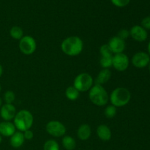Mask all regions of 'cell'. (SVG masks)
Here are the masks:
<instances>
[{"label":"cell","mask_w":150,"mask_h":150,"mask_svg":"<svg viewBox=\"0 0 150 150\" xmlns=\"http://www.w3.org/2000/svg\"><path fill=\"white\" fill-rule=\"evenodd\" d=\"M83 40L78 36H70L65 38L61 43V50L69 57H76L82 52Z\"/></svg>","instance_id":"6da1fadb"},{"label":"cell","mask_w":150,"mask_h":150,"mask_svg":"<svg viewBox=\"0 0 150 150\" xmlns=\"http://www.w3.org/2000/svg\"><path fill=\"white\" fill-rule=\"evenodd\" d=\"M34 123V117L32 113L26 109H23L16 113L13 124L16 126L18 131L24 132L27 130H30Z\"/></svg>","instance_id":"7a4b0ae2"},{"label":"cell","mask_w":150,"mask_h":150,"mask_svg":"<svg viewBox=\"0 0 150 150\" xmlns=\"http://www.w3.org/2000/svg\"><path fill=\"white\" fill-rule=\"evenodd\" d=\"M89 98L97 106H104L109 101V95L106 89L99 84H95L89 89Z\"/></svg>","instance_id":"3957f363"},{"label":"cell","mask_w":150,"mask_h":150,"mask_svg":"<svg viewBox=\"0 0 150 150\" xmlns=\"http://www.w3.org/2000/svg\"><path fill=\"white\" fill-rule=\"evenodd\" d=\"M131 99L130 92L125 87H117L111 92L109 96V100L111 105L116 108L125 106Z\"/></svg>","instance_id":"277c9868"},{"label":"cell","mask_w":150,"mask_h":150,"mask_svg":"<svg viewBox=\"0 0 150 150\" xmlns=\"http://www.w3.org/2000/svg\"><path fill=\"white\" fill-rule=\"evenodd\" d=\"M93 84L92 76L87 73H81L75 78L73 86L80 92H85L89 91Z\"/></svg>","instance_id":"5b68a950"},{"label":"cell","mask_w":150,"mask_h":150,"mask_svg":"<svg viewBox=\"0 0 150 150\" xmlns=\"http://www.w3.org/2000/svg\"><path fill=\"white\" fill-rule=\"evenodd\" d=\"M19 49L24 55H32L37 49V42L35 38L29 35L23 36L19 40Z\"/></svg>","instance_id":"8992f818"},{"label":"cell","mask_w":150,"mask_h":150,"mask_svg":"<svg viewBox=\"0 0 150 150\" xmlns=\"http://www.w3.org/2000/svg\"><path fill=\"white\" fill-rule=\"evenodd\" d=\"M45 130L51 136L55 138L62 137L65 135L66 127L61 122L57 120H51L45 125Z\"/></svg>","instance_id":"52a82bcc"},{"label":"cell","mask_w":150,"mask_h":150,"mask_svg":"<svg viewBox=\"0 0 150 150\" xmlns=\"http://www.w3.org/2000/svg\"><path fill=\"white\" fill-rule=\"evenodd\" d=\"M100 53L101 55L100 64L103 69H109V67H112V60L114 55L110 50L108 44H104L101 45L100 48Z\"/></svg>","instance_id":"ba28073f"},{"label":"cell","mask_w":150,"mask_h":150,"mask_svg":"<svg viewBox=\"0 0 150 150\" xmlns=\"http://www.w3.org/2000/svg\"><path fill=\"white\" fill-rule=\"evenodd\" d=\"M130 59L124 53L114 54L113 56L112 67L119 72H124L128 68Z\"/></svg>","instance_id":"9c48e42d"},{"label":"cell","mask_w":150,"mask_h":150,"mask_svg":"<svg viewBox=\"0 0 150 150\" xmlns=\"http://www.w3.org/2000/svg\"><path fill=\"white\" fill-rule=\"evenodd\" d=\"M150 62V57L148 53L139 51L136 53L131 59V63L136 68H144L148 66Z\"/></svg>","instance_id":"30bf717a"},{"label":"cell","mask_w":150,"mask_h":150,"mask_svg":"<svg viewBox=\"0 0 150 150\" xmlns=\"http://www.w3.org/2000/svg\"><path fill=\"white\" fill-rule=\"evenodd\" d=\"M107 44L113 54L123 53L126 48L125 40L121 39L118 36H114L111 38Z\"/></svg>","instance_id":"8fae6325"},{"label":"cell","mask_w":150,"mask_h":150,"mask_svg":"<svg viewBox=\"0 0 150 150\" xmlns=\"http://www.w3.org/2000/svg\"><path fill=\"white\" fill-rule=\"evenodd\" d=\"M130 36L137 42H144L148 38V33L142 26L135 25L130 29Z\"/></svg>","instance_id":"7c38bea8"},{"label":"cell","mask_w":150,"mask_h":150,"mask_svg":"<svg viewBox=\"0 0 150 150\" xmlns=\"http://www.w3.org/2000/svg\"><path fill=\"white\" fill-rule=\"evenodd\" d=\"M16 108L13 104L5 103L2 105L0 110V116L4 121H9L13 120L16 114Z\"/></svg>","instance_id":"4fadbf2b"},{"label":"cell","mask_w":150,"mask_h":150,"mask_svg":"<svg viewBox=\"0 0 150 150\" xmlns=\"http://www.w3.org/2000/svg\"><path fill=\"white\" fill-rule=\"evenodd\" d=\"M16 132V127L13 122L4 121L0 122V135L4 137H11Z\"/></svg>","instance_id":"5bb4252c"},{"label":"cell","mask_w":150,"mask_h":150,"mask_svg":"<svg viewBox=\"0 0 150 150\" xmlns=\"http://www.w3.org/2000/svg\"><path fill=\"white\" fill-rule=\"evenodd\" d=\"M97 136L103 142H108L111 140L112 133L111 129L106 125H100L97 127Z\"/></svg>","instance_id":"9a60e30c"},{"label":"cell","mask_w":150,"mask_h":150,"mask_svg":"<svg viewBox=\"0 0 150 150\" xmlns=\"http://www.w3.org/2000/svg\"><path fill=\"white\" fill-rule=\"evenodd\" d=\"M25 142L23 133L21 131H16L13 136L10 137V144L12 147L15 149H18Z\"/></svg>","instance_id":"2e32d148"},{"label":"cell","mask_w":150,"mask_h":150,"mask_svg":"<svg viewBox=\"0 0 150 150\" xmlns=\"http://www.w3.org/2000/svg\"><path fill=\"white\" fill-rule=\"evenodd\" d=\"M92 134L91 127L87 124H83L79 126L77 130V136L80 140L86 141L90 138Z\"/></svg>","instance_id":"e0dca14e"},{"label":"cell","mask_w":150,"mask_h":150,"mask_svg":"<svg viewBox=\"0 0 150 150\" xmlns=\"http://www.w3.org/2000/svg\"><path fill=\"white\" fill-rule=\"evenodd\" d=\"M111 71L109 69H103L98 73L95 80V84L102 85L107 83L111 79Z\"/></svg>","instance_id":"ac0fdd59"},{"label":"cell","mask_w":150,"mask_h":150,"mask_svg":"<svg viewBox=\"0 0 150 150\" xmlns=\"http://www.w3.org/2000/svg\"><path fill=\"white\" fill-rule=\"evenodd\" d=\"M63 147L66 150H74L76 147V142L72 136H64L62 140Z\"/></svg>","instance_id":"d6986e66"},{"label":"cell","mask_w":150,"mask_h":150,"mask_svg":"<svg viewBox=\"0 0 150 150\" xmlns=\"http://www.w3.org/2000/svg\"><path fill=\"white\" fill-rule=\"evenodd\" d=\"M80 92L73 86H70L66 89L65 96L69 100L75 101L79 98Z\"/></svg>","instance_id":"ffe728a7"},{"label":"cell","mask_w":150,"mask_h":150,"mask_svg":"<svg viewBox=\"0 0 150 150\" xmlns=\"http://www.w3.org/2000/svg\"><path fill=\"white\" fill-rule=\"evenodd\" d=\"M10 35L12 38L20 40L23 37V31L21 27L18 26H14L10 29Z\"/></svg>","instance_id":"44dd1931"},{"label":"cell","mask_w":150,"mask_h":150,"mask_svg":"<svg viewBox=\"0 0 150 150\" xmlns=\"http://www.w3.org/2000/svg\"><path fill=\"white\" fill-rule=\"evenodd\" d=\"M59 145L54 139L46 141L43 145V150H59Z\"/></svg>","instance_id":"7402d4cb"},{"label":"cell","mask_w":150,"mask_h":150,"mask_svg":"<svg viewBox=\"0 0 150 150\" xmlns=\"http://www.w3.org/2000/svg\"><path fill=\"white\" fill-rule=\"evenodd\" d=\"M104 114L108 119H112L117 114V108L113 105H108L105 107Z\"/></svg>","instance_id":"603a6c76"},{"label":"cell","mask_w":150,"mask_h":150,"mask_svg":"<svg viewBox=\"0 0 150 150\" xmlns=\"http://www.w3.org/2000/svg\"><path fill=\"white\" fill-rule=\"evenodd\" d=\"M4 100L6 103L13 104V103L16 100V95H15L14 92L11 90L7 91L4 95Z\"/></svg>","instance_id":"cb8c5ba5"},{"label":"cell","mask_w":150,"mask_h":150,"mask_svg":"<svg viewBox=\"0 0 150 150\" xmlns=\"http://www.w3.org/2000/svg\"><path fill=\"white\" fill-rule=\"evenodd\" d=\"M112 4L117 7H125L130 3V0H111Z\"/></svg>","instance_id":"d4e9b609"},{"label":"cell","mask_w":150,"mask_h":150,"mask_svg":"<svg viewBox=\"0 0 150 150\" xmlns=\"http://www.w3.org/2000/svg\"><path fill=\"white\" fill-rule=\"evenodd\" d=\"M117 36H118L120 38H121V39L125 40L126 39H127V38L130 37V31L127 30V29H120V30L118 32Z\"/></svg>","instance_id":"484cf974"},{"label":"cell","mask_w":150,"mask_h":150,"mask_svg":"<svg viewBox=\"0 0 150 150\" xmlns=\"http://www.w3.org/2000/svg\"><path fill=\"white\" fill-rule=\"evenodd\" d=\"M141 26L146 31L150 30V16H146L142 19L141 22Z\"/></svg>","instance_id":"4316f807"},{"label":"cell","mask_w":150,"mask_h":150,"mask_svg":"<svg viewBox=\"0 0 150 150\" xmlns=\"http://www.w3.org/2000/svg\"><path fill=\"white\" fill-rule=\"evenodd\" d=\"M23 136H24L25 140L30 141L34 138V133L32 130H26V131L23 132Z\"/></svg>","instance_id":"83f0119b"},{"label":"cell","mask_w":150,"mask_h":150,"mask_svg":"<svg viewBox=\"0 0 150 150\" xmlns=\"http://www.w3.org/2000/svg\"><path fill=\"white\" fill-rule=\"evenodd\" d=\"M2 74H3V67L2 66H1V64H0V77L2 76Z\"/></svg>","instance_id":"f1b7e54d"},{"label":"cell","mask_w":150,"mask_h":150,"mask_svg":"<svg viewBox=\"0 0 150 150\" xmlns=\"http://www.w3.org/2000/svg\"><path fill=\"white\" fill-rule=\"evenodd\" d=\"M147 51H148V54H149V57H150V40H149V43H148V45H147Z\"/></svg>","instance_id":"f546056e"},{"label":"cell","mask_w":150,"mask_h":150,"mask_svg":"<svg viewBox=\"0 0 150 150\" xmlns=\"http://www.w3.org/2000/svg\"><path fill=\"white\" fill-rule=\"evenodd\" d=\"M1 105H2V100L0 98V107H1Z\"/></svg>","instance_id":"4dcf8cb0"},{"label":"cell","mask_w":150,"mask_h":150,"mask_svg":"<svg viewBox=\"0 0 150 150\" xmlns=\"http://www.w3.org/2000/svg\"><path fill=\"white\" fill-rule=\"evenodd\" d=\"M1 142H2V138H1V136L0 135V144L1 143Z\"/></svg>","instance_id":"1f68e13d"},{"label":"cell","mask_w":150,"mask_h":150,"mask_svg":"<svg viewBox=\"0 0 150 150\" xmlns=\"http://www.w3.org/2000/svg\"><path fill=\"white\" fill-rule=\"evenodd\" d=\"M148 68H149V73H150V62H149V64H148Z\"/></svg>","instance_id":"d6a6232c"},{"label":"cell","mask_w":150,"mask_h":150,"mask_svg":"<svg viewBox=\"0 0 150 150\" xmlns=\"http://www.w3.org/2000/svg\"><path fill=\"white\" fill-rule=\"evenodd\" d=\"M0 91H1V85H0Z\"/></svg>","instance_id":"836d02e7"}]
</instances>
